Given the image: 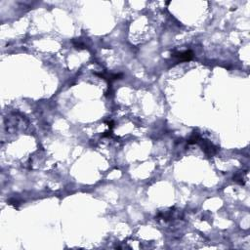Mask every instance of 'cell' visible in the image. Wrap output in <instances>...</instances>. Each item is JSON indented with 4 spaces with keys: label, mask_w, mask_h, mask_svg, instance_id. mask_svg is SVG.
Returning <instances> with one entry per match:
<instances>
[{
    "label": "cell",
    "mask_w": 250,
    "mask_h": 250,
    "mask_svg": "<svg viewBox=\"0 0 250 250\" xmlns=\"http://www.w3.org/2000/svg\"><path fill=\"white\" fill-rule=\"evenodd\" d=\"M198 145L200 146V147L202 149V151L205 152V155L209 157H211L213 155H215L216 153L218 152V147H216L214 144H212L211 142L207 139L204 138H200V141H198Z\"/></svg>",
    "instance_id": "obj_1"
},
{
    "label": "cell",
    "mask_w": 250,
    "mask_h": 250,
    "mask_svg": "<svg viewBox=\"0 0 250 250\" xmlns=\"http://www.w3.org/2000/svg\"><path fill=\"white\" fill-rule=\"evenodd\" d=\"M172 57L177 58L179 62H186V61H191L194 58V53H192V51L191 50H186V51H183V52L174 53Z\"/></svg>",
    "instance_id": "obj_2"
},
{
    "label": "cell",
    "mask_w": 250,
    "mask_h": 250,
    "mask_svg": "<svg viewBox=\"0 0 250 250\" xmlns=\"http://www.w3.org/2000/svg\"><path fill=\"white\" fill-rule=\"evenodd\" d=\"M201 138V136H200V134L198 133V132H194L192 134V136L190 137V139L188 140L187 142H188V144L189 145H192V144H197L198 143V141H200V139Z\"/></svg>",
    "instance_id": "obj_3"
},
{
    "label": "cell",
    "mask_w": 250,
    "mask_h": 250,
    "mask_svg": "<svg viewBox=\"0 0 250 250\" xmlns=\"http://www.w3.org/2000/svg\"><path fill=\"white\" fill-rule=\"evenodd\" d=\"M243 173H236L235 176H234V181L236 182V183L240 184V185H244V182H243Z\"/></svg>",
    "instance_id": "obj_4"
},
{
    "label": "cell",
    "mask_w": 250,
    "mask_h": 250,
    "mask_svg": "<svg viewBox=\"0 0 250 250\" xmlns=\"http://www.w3.org/2000/svg\"><path fill=\"white\" fill-rule=\"evenodd\" d=\"M107 125H109L110 129L111 130V129L113 128V121H110V122H107Z\"/></svg>",
    "instance_id": "obj_5"
}]
</instances>
